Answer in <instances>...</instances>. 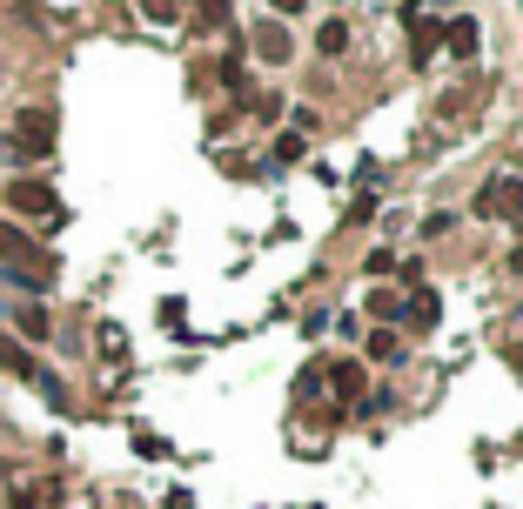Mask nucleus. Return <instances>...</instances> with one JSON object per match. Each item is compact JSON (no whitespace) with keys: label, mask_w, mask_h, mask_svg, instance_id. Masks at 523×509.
Masks as SVG:
<instances>
[{"label":"nucleus","mask_w":523,"mask_h":509,"mask_svg":"<svg viewBox=\"0 0 523 509\" xmlns=\"http://www.w3.org/2000/svg\"><path fill=\"white\" fill-rule=\"evenodd\" d=\"M316 47H322V54H342V47H349V21H322Z\"/></svg>","instance_id":"nucleus-9"},{"label":"nucleus","mask_w":523,"mask_h":509,"mask_svg":"<svg viewBox=\"0 0 523 509\" xmlns=\"http://www.w3.org/2000/svg\"><path fill=\"white\" fill-rule=\"evenodd\" d=\"M510 268H517V275H523V248H517V255H510Z\"/></svg>","instance_id":"nucleus-17"},{"label":"nucleus","mask_w":523,"mask_h":509,"mask_svg":"<svg viewBox=\"0 0 523 509\" xmlns=\"http://www.w3.org/2000/svg\"><path fill=\"white\" fill-rule=\"evenodd\" d=\"M0 255H7L14 268H27V275H41V268H47V255H41V248L27 242L21 228H7V222H0Z\"/></svg>","instance_id":"nucleus-4"},{"label":"nucleus","mask_w":523,"mask_h":509,"mask_svg":"<svg viewBox=\"0 0 523 509\" xmlns=\"http://www.w3.org/2000/svg\"><path fill=\"white\" fill-rule=\"evenodd\" d=\"M410 322H423V329L436 322V295H430V288H416V295H410Z\"/></svg>","instance_id":"nucleus-10"},{"label":"nucleus","mask_w":523,"mask_h":509,"mask_svg":"<svg viewBox=\"0 0 523 509\" xmlns=\"http://www.w3.org/2000/svg\"><path fill=\"white\" fill-rule=\"evenodd\" d=\"M477 215H523V181H490V188H483L477 195Z\"/></svg>","instance_id":"nucleus-3"},{"label":"nucleus","mask_w":523,"mask_h":509,"mask_svg":"<svg viewBox=\"0 0 523 509\" xmlns=\"http://www.w3.org/2000/svg\"><path fill=\"white\" fill-rule=\"evenodd\" d=\"M275 161H302V128H296V134H282V141H275Z\"/></svg>","instance_id":"nucleus-12"},{"label":"nucleus","mask_w":523,"mask_h":509,"mask_svg":"<svg viewBox=\"0 0 523 509\" xmlns=\"http://www.w3.org/2000/svg\"><path fill=\"white\" fill-rule=\"evenodd\" d=\"M255 47H262V61H289V34H282L275 21L255 27Z\"/></svg>","instance_id":"nucleus-5"},{"label":"nucleus","mask_w":523,"mask_h":509,"mask_svg":"<svg viewBox=\"0 0 523 509\" xmlns=\"http://www.w3.org/2000/svg\"><path fill=\"white\" fill-rule=\"evenodd\" d=\"M363 382H369V376L356 369V362H342V369H336V396H342V402H356V396H363Z\"/></svg>","instance_id":"nucleus-8"},{"label":"nucleus","mask_w":523,"mask_h":509,"mask_svg":"<svg viewBox=\"0 0 523 509\" xmlns=\"http://www.w3.org/2000/svg\"><path fill=\"white\" fill-rule=\"evenodd\" d=\"M14 134H21V155H47V148H54V114L47 108H21Z\"/></svg>","instance_id":"nucleus-2"},{"label":"nucleus","mask_w":523,"mask_h":509,"mask_svg":"<svg viewBox=\"0 0 523 509\" xmlns=\"http://www.w3.org/2000/svg\"><path fill=\"white\" fill-rule=\"evenodd\" d=\"M302 7H309V0H275V14H302Z\"/></svg>","instance_id":"nucleus-16"},{"label":"nucleus","mask_w":523,"mask_h":509,"mask_svg":"<svg viewBox=\"0 0 523 509\" xmlns=\"http://www.w3.org/2000/svg\"><path fill=\"white\" fill-rule=\"evenodd\" d=\"M369 355H376V362H389V355H396V335H389V329L369 335Z\"/></svg>","instance_id":"nucleus-14"},{"label":"nucleus","mask_w":523,"mask_h":509,"mask_svg":"<svg viewBox=\"0 0 523 509\" xmlns=\"http://www.w3.org/2000/svg\"><path fill=\"white\" fill-rule=\"evenodd\" d=\"M195 7H202V21H208V27H222V21H228V0H195Z\"/></svg>","instance_id":"nucleus-13"},{"label":"nucleus","mask_w":523,"mask_h":509,"mask_svg":"<svg viewBox=\"0 0 523 509\" xmlns=\"http://www.w3.org/2000/svg\"><path fill=\"white\" fill-rule=\"evenodd\" d=\"M7 201H14L21 215H47V222H61V195H54L47 181H14V188H7Z\"/></svg>","instance_id":"nucleus-1"},{"label":"nucleus","mask_w":523,"mask_h":509,"mask_svg":"<svg viewBox=\"0 0 523 509\" xmlns=\"http://www.w3.org/2000/svg\"><path fill=\"white\" fill-rule=\"evenodd\" d=\"M0 362H7V369H21L27 382H41V376H47V369H34V362H27V349H21V342H7V335H0Z\"/></svg>","instance_id":"nucleus-7"},{"label":"nucleus","mask_w":523,"mask_h":509,"mask_svg":"<svg viewBox=\"0 0 523 509\" xmlns=\"http://www.w3.org/2000/svg\"><path fill=\"white\" fill-rule=\"evenodd\" d=\"M148 7V21H175V0H141Z\"/></svg>","instance_id":"nucleus-15"},{"label":"nucleus","mask_w":523,"mask_h":509,"mask_svg":"<svg viewBox=\"0 0 523 509\" xmlns=\"http://www.w3.org/2000/svg\"><path fill=\"white\" fill-rule=\"evenodd\" d=\"M21 329L34 335V342H47V335H54V329H47V315H41V309H21Z\"/></svg>","instance_id":"nucleus-11"},{"label":"nucleus","mask_w":523,"mask_h":509,"mask_svg":"<svg viewBox=\"0 0 523 509\" xmlns=\"http://www.w3.org/2000/svg\"><path fill=\"white\" fill-rule=\"evenodd\" d=\"M443 41H450V54L470 61V54H477V21H450V27H443Z\"/></svg>","instance_id":"nucleus-6"},{"label":"nucleus","mask_w":523,"mask_h":509,"mask_svg":"<svg viewBox=\"0 0 523 509\" xmlns=\"http://www.w3.org/2000/svg\"><path fill=\"white\" fill-rule=\"evenodd\" d=\"M517 228H523V222H517Z\"/></svg>","instance_id":"nucleus-18"}]
</instances>
